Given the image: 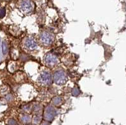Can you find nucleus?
I'll return each mask as SVG.
<instances>
[{
  "mask_svg": "<svg viewBox=\"0 0 126 125\" xmlns=\"http://www.w3.org/2000/svg\"><path fill=\"white\" fill-rule=\"evenodd\" d=\"M20 8L25 13L30 12L33 9V4L30 1L23 0L20 3Z\"/></svg>",
  "mask_w": 126,
  "mask_h": 125,
  "instance_id": "nucleus-1",
  "label": "nucleus"
},
{
  "mask_svg": "<svg viewBox=\"0 0 126 125\" xmlns=\"http://www.w3.org/2000/svg\"><path fill=\"white\" fill-rule=\"evenodd\" d=\"M54 81L57 84H64L66 81V76L64 73L59 71L54 75Z\"/></svg>",
  "mask_w": 126,
  "mask_h": 125,
  "instance_id": "nucleus-2",
  "label": "nucleus"
},
{
  "mask_svg": "<svg viewBox=\"0 0 126 125\" xmlns=\"http://www.w3.org/2000/svg\"><path fill=\"white\" fill-rule=\"evenodd\" d=\"M40 40L43 43L46 45H49L52 42L53 40V37H52L51 35L49 34V33L44 32L41 35L40 37Z\"/></svg>",
  "mask_w": 126,
  "mask_h": 125,
  "instance_id": "nucleus-3",
  "label": "nucleus"
},
{
  "mask_svg": "<svg viewBox=\"0 0 126 125\" xmlns=\"http://www.w3.org/2000/svg\"><path fill=\"white\" fill-rule=\"evenodd\" d=\"M50 79H51V76L50 74L47 72H44L42 73L39 78L40 82L43 84H48L50 82Z\"/></svg>",
  "mask_w": 126,
  "mask_h": 125,
  "instance_id": "nucleus-4",
  "label": "nucleus"
},
{
  "mask_svg": "<svg viewBox=\"0 0 126 125\" xmlns=\"http://www.w3.org/2000/svg\"><path fill=\"white\" fill-rule=\"evenodd\" d=\"M45 61L47 65H50V66H54L57 63V57H55L53 55L49 54L47 55L45 58Z\"/></svg>",
  "mask_w": 126,
  "mask_h": 125,
  "instance_id": "nucleus-5",
  "label": "nucleus"
},
{
  "mask_svg": "<svg viewBox=\"0 0 126 125\" xmlns=\"http://www.w3.org/2000/svg\"><path fill=\"white\" fill-rule=\"evenodd\" d=\"M26 47L29 48L30 50H34L37 47V43L35 42L34 40L32 39H28L25 42Z\"/></svg>",
  "mask_w": 126,
  "mask_h": 125,
  "instance_id": "nucleus-6",
  "label": "nucleus"
}]
</instances>
